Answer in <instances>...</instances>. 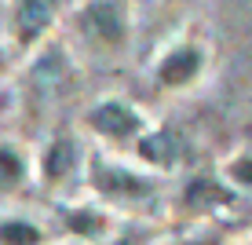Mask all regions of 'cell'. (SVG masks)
Masks as SVG:
<instances>
[{"label": "cell", "instance_id": "cell-2", "mask_svg": "<svg viewBox=\"0 0 252 245\" xmlns=\"http://www.w3.org/2000/svg\"><path fill=\"white\" fill-rule=\"evenodd\" d=\"M88 125L99 136L114 139V143H128V139H135L139 132H143V117H139V110L128 106V103H121V99L99 103V106L88 113Z\"/></svg>", "mask_w": 252, "mask_h": 245}, {"label": "cell", "instance_id": "cell-6", "mask_svg": "<svg viewBox=\"0 0 252 245\" xmlns=\"http://www.w3.org/2000/svg\"><path fill=\"white\" fill-rule=\"evenodd\" d=\"M77 143L73 136H55L51 139V146L44 150V161H40V172H44V183H59L66 179L69 172L77 169Z\"/></svg>", "mask_w": 252, "mask_h": 245}, {"label": "cell", "instance_id": "cell-12", "mask_svg": "<svg viewBox=\"0 0 252 245\" xmlns=\"http://www.w3.org/2000/svg\"><path fill=\"white\" fill-rule=\"evenodd\" d=\"M230 176H234V183H241V187H252V157H238V161L230 165Z\"/></svg>", "mask_w": 252, "mask_h": 245}, {"label": "cell", "instance_id": "cell-9", "mask_svg": "<svg viewBox=\"0 0 252 245\" xmlns=\"http://www.w3.org/2000/svg\"><path fill=\"white\" fill-rule=\"evenodd\" d=\"M0 245H40V231L26 220L0 223Z\"/></svg>", "mask_w": 252, "mask_h": 245}, {"label": "cell", "instance_id": "cell-5", "mask_svg": "<svg viewBox=\"0 0 252 245\" xmlns=\"http://www.w3.org/2000/svg\"><path fill=\"white\" fill-rule=\"evenodd\" d=\"M201 66H205L201 48H194V44H176L168 55L161 59L158 81L164 84V88H187V84L201 73Z\"/></svg>", "mask_w": 252, "mask_h": 245}, {"label": "cell", "instance_id": "cell-7", "mask_svg": "<svg viewBox=\"0 0 252 245\" xmlns=\"http://www.w3.org/2000/svg\"><path fill=\"white\" fill-rule=\"evenodd\" d=\"M139 157L158 165V169H172V165L179 161V139L172 132H164V128H158V132L139 139Z\"/></svg>", "mask_w": 252, "mask_h": 245}, {"label": "cell", "instance_id": "cell-4", "mask_svg": "<svg viewBox=\"0 0 252 245\" xmlns=\"http://www.w3.org/2000/svg\"><path fill=\"white\" fill-rule=\"evenodd\" d=\"M51 19H55V7L44 4V0H22V4H15V11H11V30H15L19 48L30 51L40 37H44V30L51 26Z\"/></svg>", "mask_w": 252, "mask_h": 245}, {"label": "cell", "instance_id": "cell-13", "mask_svg": "<svg viewBox=\"0 0 252 245\" xmlns=\"http://www.w3.org/2000/svg\"><path fill=\"white\" fill-rule=\"evenodd\" d=\"M4 106H7V95H4V92H0V110H4Z\"/></svg>", "mask_w": 252, "mask_h": 245}, {"label": "cell", "instance_id": "cell-3", "mask_svg": "<svg viewBox=\"0 0 252 245\" xmlns=\"http://www.w3.org/2000/svg\"><path fill=\"white\" fill-rule=\"evenodd\" d=\"M92 183L99 194L106 198H121V201H132V198H146L150 194V179L135 176L132 169H121V165H110L106 157H92Z\"/></svg>", "mask_w": 252, "mask_h": 245}, {"label": "cell", "instance_id": "cell-8", "mask_svg": "<svg viewBox=\"0 0 252 245\" xmlns=\"http://www.w3.org/2000/svg\"><path fill=\"white\" fill-rule=\"evenodd\" d=\"M227 201H234V194L230 190H223L216 179H208V176H201V179H194L187 187V205L190 209H205V205H227Z\"/></svg>", "mask_w": 252, "mask_h": 245}, {"label": "cell", "instance_id": "cell-11", "mask_svg": "<svg viewBox=\"0 0 252 245\" xmlns=\"http://www.w3.org/2000/svg\"><path fill=\"white\" fill-rule=\"evenodd\" d=\"M66 223H69L73 234H99L106 227V216L88 205V209H77V212H66Z\"/></svg>", "mask_w": 252, "mask_h": 245}, {"label": "cell", "instance_id": "cell-10", "mask_svg": "<svg viewBox=\"0 0 252 245\" xmlns=\"http://www.w3.org/2000/svg\"><path fill=\"white\" fill-rule=\"evenodd\" d=\"M22 176H26V161H22V154L15 150V146H0V187L11 190Z\"/></svg>", "mask_w": 252, "mask_h": 245}, {"label": "cell", "instance_id": "cell-1", "mask_svg": "<svg viewBox=\"0 0 252 245\" xmlns=\"http://www.w3.org/2000/svg\"><path fill=\"white\" fill-rule=\"evenodd\" d=\"M77 30L99 48H121L128 37V7L114 0L77 7Z\"/></svg>", "mask_w": 252, "mask_h": 245}]
</instances>
